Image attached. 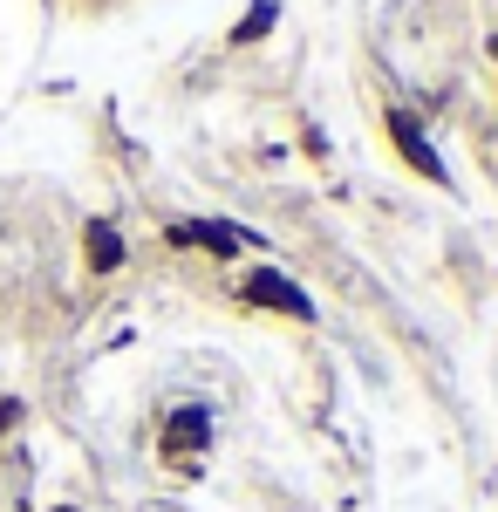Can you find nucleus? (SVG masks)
Listing matches in <instances>:
<instances>
[{
  "label": "nucleus",
  "mask_w": 498,
  "mask_h": 512,
  "mask_svg": "<svg viewBox=\"0 0 498 512\" xmlns=\"http://www.w3.org/2000/svg\"><path fill=\"white\" fill-rule=\"evenodd\" d=\"M239 294L253 301V308H273V315H294V321H314V301H307L294 280L280 274V267H253V274L239 280Z\"/></svg>",
  "instance_id": "1"
},
{
  "label": "nucleus",
  "mask_w": 498,
  "mask_h": 512,
  "mask_svg": "<svg viewBox=\"0 0 498 512\" xmlns=\"http://www.w3.org/2000/svg\"><path fill=\"white\" fill-rule=\"evenodd\" d=\"M389 137H396V151L410 158V171H417V178H430V185H451V164L430 151V137H423V117H417V110H389Z\"/></svg>",
  "instance_id": "2"
},
{
  "label": "nucleus",
  "mask_w": 498,
  "mask_h": 512,
  "mask_svg": "<svg viewBox=\"0 0 498 512\" xmlns=\"http://www.w3.org/2000/svg\"><path fill=\"white\" fill-rule=\"evenodd\" d=\"M171 246H205V253H219L232 260L239 246H253V233H239V226H219V219H178V226H164Z\"/></svg>",
  "instance_id": "3"
},
{
  "label": "nucleus",
  "mask_w": 498,
  "mask_h": 512,
  "mask_svg": "<svg viewBox=\"0 0 498 512\" xmlns=\"http://www.w3.org/2000/svg\"><path fill=\"white\" fill-rule=\"evenodd\" d=\"M82 246H89V274H116V267H123V253H130V246H123V233H116V226H103V219H89Z\"/></svg>",
  "instance_id": "4"
},
{
  "label": "nucleus",
  "mask_w": 498,
  "mask_h": 512,
  "mask_svg": "<svg viewBox=\"0 0 498 512\" xmlns=\"http://www.w3.org/2000/svg\"><path fill=\"white\" fill-rule=\"evenodd\" d=\"M205 437H212L205 410H178V417H171V431H164V451H171V458H178V451L192 458V451H205Z\"/></svg>",
  "instance_id": "5"
},
{
  "label": "nucleus",
  "mask_w": 498,
  "mask_h": 512,
  "mask_svg": "<svg viewBox=\"0 0 498 512\" xmlns=\"http://www.w3.org/2000/svg\"><path fill=\"white\" fill-rule=\"evenodd\" d=\"M267 21H273V0H260V7L246 14V28H239V35H232V41H260V28H267Z\"/></svg>",
  "instance_id": "6"
},
{
  "label": "nucleus",
  "mask_w": 498,
  "mask_h": 512,
  "mask_svg": "<svg viewBox=\"0 0 498 512\" xmlns=\"http://www.w3.org/2000/svg\"><path fill=\"white\" fill-rule=\"evenodd\" d=\"M69 512H76V506H69Z\"/></svg>",
  "instance_id": "7"
}]
</instances>
